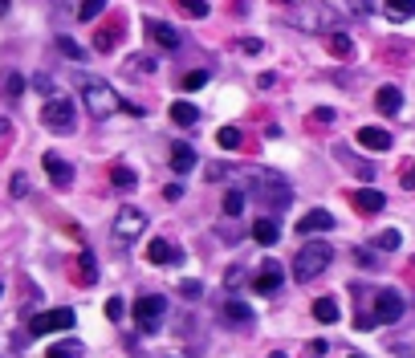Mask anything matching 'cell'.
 Returning a JSON list of instances; mask_svg holds the SVG:
<instances>
[{
	"label": "cell",
	"mask_w": 415,
	"mask_h": 358,
	"mask_svg": "<svg viewBox=\"0 0 415 358\" xmlns=\"http://www.w3.org/2000/svg\"><path fill=\"white\" fill-rule=\"evenodd\" d=\"M82 102L94 118H110L115 110H127V106H131V102L118 98V90L110 81H102V78H82Z\"/></svg>",
	"instance_id": "6da1fadb"
},
{
	"label": "cell",
	"mask_w": 415,
	"mask_h": 358,
	"mask_svg": "<svg viewBox=\"0 0 415 358\" xmlns=\"http://www.w3.org/2000/svg\"><path fill=\"white\" fill-rule=\"evenodd\" d=\"M289 21L305 33H326L338 25V8L334 4H293L289 8Z\"/></svg>",
	"instance_id": "7a4b0ae2"
},
{
	"label": "cell",
	"mask_w": 415,
	"mask_h": 358,
	"mask_svg": "<svg viewBox=\"0 0 415 358\" xmlns=\"http://www.w3.org/2000/svg\"><path fill=\"white\" fill-rule=\"evenodd\" d=\"M330 260H334L330 244H326V241H310L298 257H293V277H298V281H314V277L322 273Z\"/></svg>",
	"instance_id": "3957f363"
},
{
	"label": "cell",
	"mask_w": 415,
	"mask_h": 358,
	"mask_svg": "<svg viewBox=\"0 0 415 358\" xmlns=\"http://www.w3.org/2000/svg\"><path fill=\"white\" fill-rule=\"evenodd\" d=\"M252 192L261 195V204L285 208V204L293 200V183H289L281 171H257V175H252Z\"/></svg>",
	"instance_id": "277c9868"
},
{
	"label": "cell",
	"mask_w": 415,
	"mask_h": 358,
	"mask_svg": "<svg viewBox=\"0 0 415 358\" xmlns=\"http://www.w3.org/2000/svg\"><path fill=\"white\" fill-rule=\"evenodd\" d=\"M41 122L57 134H66V130L78 127V110H74V102L69 98H49L45 106H41Z\"/></svg>",
	"instance_id": "5b68a950"
},
{
	"label": "cell",
	"mask_w": 415,
	"mask_h": 358,
	"mask_svg": "<svg viewBox=\"0 0 415 358\" xmlns=\"http://www.w3.org/2000/svg\"><path fill=\"white\" fill-rule=\"evenodd\" d=\"M163 313H167V301L159 297V293H147V297H139V301H134V322H139L143 334H151L155 325L163 322Z\"/></svg>",
	"instance_id": "8992f818"
},
{
	"label": "cell",
	"mask_w": 415,
	"mask_h": 358,
	"mask_svg": "<svg viewBox=\"0 0 415 358\" xmlns=\"http://www.w3.org/2000/svg\"><path fill=\"white\" fill-rule=\"evenodd\" d=\"M74 330V309H45L29 322V334H66Z\"/></svg>",
	"instance_id": "52a82bcc"
},
{
	"label": "cell",
	"mask_w": 415,
	"mask_h": 358,
	"mask_svg": "<svg viewBox=\"0 0 415 358\" xmlns=\"http://www.w3.org/2000/svg\"><path fill=\"white\" fill-rule=\"evenodd\" d=\"M143 228H147V216L139 208H122L115 216V241H134V236H143Z\"/></svg>",
	"instance_id": "ba28073f"
},
{
	"label": "cell",
	"mask_w": 415,
	"mask_h": 358,
	"mask_svg": "<svg viewBox=\"0 0 415 358\" xmlns=\"http://www.w3.org/2000/svg\"><path fill=\"white\" fill-rule=\"evenodd\" d=\"M375 322H399L403 318V297H399L395 289H382L379 297H375V313H370Z\"/></svg>",
	"instance_id": "9c48e42d"
},
{
	"label": "cell",
	"mask_w": 415,
	"mask_h": 358,
	"mask_svg": "<svg viewBox=\"0 0 415 358\" xmlns=\"http://www.w3.org/2000/svg\"><path fill=\"white\" fill-rule=\"evenodd\" d=\"M147 37L155 41L159 49H167V53H175V49L183 45V37L175 25H163V21H147Z\"/></svg>",
	"instance_id": "30bf717a"
},
{
	"label": "cell",
	"mask_w": 415,
	"mask_h": 358,
	"mask_svg": "<svg viewBox=\"0 0 415 358\" xmlns=\"http://www.w3.org/2000/svg\"><path fill=\"white\" fill-rule=\"evenodd\" d=\"M281 281H285L281 265H277V260H265V265H261V273L252 277V289H257V293H277V289H281Z\"/></svg>",
	"instance_id": "8fae6325"
},
{
	"label": "cell",
	"mask_w": 415,
	"mask_h": 358,
	"mask_svg": "<svg viewBox=\"0 0 415 358\" xmlns=\"http://www.w3.org/2000/svg\"><path fill=\"white\" fill-rule=\"evenodd\" d=\"M330 228H334V216L326 208L305 212V216L298 220V232H301V236H310V232H330Z\"/></svg>",
	"instance_id": "7c38bea8"
},
{
	"label": "cell",
	"mask_w": 415,
	"mask_h": 358,
	"mask_svg": "<svg viewBox=\"0 0 415 358\" xmlns=\"http://www.w3.org/2000/svg\"><path fill=\"white\" fill-rule=\"evenodd\" d=\"M45 171H49V183L53 187H69L74 183V171H69V163L57 155V151H49L45 155Z\"/></svg>",
	"instance_id": "4fadbf2b"
},
{
	"label": "cell",
	"mask_w": 415,
	"mask_h": 358,
	"mask_svg": "<svg viewBox=\"0 0 415 358\" xmlns=\"http://www.w3.org/2000/svg\"><path fill=\"white\" fill-rule=\"evenodd\" d=\"M147 260H151V265H180L183 253L171 241H151L147 244Z\"/></svg>",
	"instance_id": "5bb4252c"
},
{
	"label": "cell",
	"mask_w": 415,
	"mask_h": 358,
	"mask_svg": "<svg viewBox=\"0 0 415 358\" xmlns=\"http://www.w3.org/2000/svg\"><path fill=\"white\" fill-rule=\"evenodd\" d=\"M350 200H354V212H363V216H375V212H382V204H387V195L375 192V187H363V192H354Z\"/></svg>",
	"instance_id": "9a60e30c"
},
{
	"label": "cell",
	"mask_w": 415,
	"mask_h": 358,
	"mask_svg": "<svg viewBox=\"0 0 415 358\" xmlns=\"http://www.w3.org/2000/svg\"><path fill=\"white\" fill-rule=\"evenodd\" d=\"M358 146H366V151H391V134L382 127H363L358 130Z\"/></svg>",
	"instance_id": "2e32d148"
},
{
	"label": "cell",
	"mask_w": 415,
	"mask_h": 358,
	"mask_svg": "<svg viewBox=\"0 0 415 358\" xmlns=\"http://www.w3.org/2000/svg\"><path fill=\"white\" fill-rule=\"evenodd\" d=\"M196 167V151L187 143H171V171H180V175H187Z\"/></svg>",
	"instance_id": "e0dca14e"
},
{
	"label": "cell",
	"mask_w": 415,
	"mask_h": 358,
	"mask_svg": "<svg viewBox=\"0 0 415 358\" xmlns=\"http://www.w3.org/2000/svg\"><path fill=\"white\" fill-rule=\"evenodd\" d=\"M375 106H379V114H399V106H403V94H399V86H379V94H375Z\"/></svg>",
	"instance_id": "ac0fdd59"
},
{
	"label": "cell",
	"mask_w": 415,
	"mask_h": 358,
	"mask_svg": "<svg viewBox=\"0 0 415 358\" xmlns=\"http://www.w3.org/2000/svg\"><path fill=\"white\" fill-rule=\"evenodd\" d=\"M252 241H257V244H277V241H281V228H277V220L261 216V220L252 224Z\"/></svg>",
	"instance_id": "d6986e66"
},
{
	"label": "cell",
	"mask_w": 415,
	"mask_h": 358,
	"mask_svg": "<svg viewBox=\"0 0 415 358\" xmlns=\"http://www.w3.org/2000/svg\"><path fill=\"white\" fill-rule=\"evenodd\" d=\"M196 118H199V110L192 102H175V106H171V122H175V127H196Z\"/></svg>",
	"instance_id": "ffe728a7"
},
{
	"label": "cell",
	"mask_w": 415,
	"mask_h": 358,
	"mask_svg": "<svg viewBox=\"0 0 415 358\" xmlns=\"http://www.w3.org/2000/svg\"><path fill=\"white\" fill-rule=\"evenodd\" d=\"M224 318H228V322L249 325L252 322V306H245V301H233V297H228V301H224Z\"/></svg>",
	"instance_id": "44dd1931"
},
{
	"label": "cell",
	"mask_w": 415,
	"mask_h": 358,
	"mask_svg": "<svg viewBox=\"0 0 415 358\" xmlns=\"http://www.w3.org/2000/svg\"><path fill=\"white\" fill-rule=\"evenodd\" d=\"M220 208H224V216H240V212H245V192H240V187H228L224 200H220Z\"/></svg>",
	"instance_id": "7402d4cb"
},
{
	"label": "cell",
	"mask_w": 415,
	"mask_h": 358,
	"mask_svg": "<svg viewBox=\"0 0 415 358\" xmlns=\"http://www.w3.org/2000/svg\"><path fill=\"white\" fill-rule=\"evenodd\" d=\"M326 49H330L334 57H350V49H354V45H350V37H346V33H338V29H334L330 37H326Z\"/></svg>",
	"instance_id": "603a6c76"
},
{
	"label": "cell",
	"mask_w": 415,
	"mask_h": 358,
	"mask_svg": "<svg viewBox=\"0 0 415 358\" xmlns=\"http://www.w3.org/2000/svg\"><path fill=\"white\" fill-rule=\"evenodd\" d=\"M127 74H143L147 78V74H155V62H151L147 53H131L127 57Z\"/></svg>",
	"instance_id": "cb8c5ba5"
},
{
	"label": "cell",
	"mask_w": 415,
	"mask_h": 358,
	"mask_svg": "<svg viewBox=\"0 0 415 358\" xmlns=\"http://www.w3.org/2000/svg\"><path fill=\"white\" fill-rule=\"evenodd\" d=\"M399 244H403V236H399V228H382L379 236H375V248H382V253H395Z\"/></svg>",
	"instance_id": "d4e9b609"
},
{
	"label": "cell",
	"mask_w": 415,
	"mask_h": 358,
	"mask_svg": "<svg viewBox=\"0 0 415 358\" xmlns=\"http://www.w3.org/2000/svg\"><path fill=\"white\" fill-rule=\"evenodd\" d=\"M314 318H317V322H326V325L338 322V306H334L330 297H317V301H314Z\"/></svg>",
	"instance_id": "484cf974"
},
{
	"label": "cell",
	"mask_w": 415,
	"mask_h": 358,
	"mask_svg": "<svg viewBox=\"0 0 415 358\" xmlns=\"http://www.w3.org/2000/svg\"><path fill=\"white\" fill-rule=\"evenodd\" d=\"M45 358H82V346L78 342H53L45 350Z\"/></svg>",
	"instance_id": "4316f807"
},
{
	"label": "cell",
	"mask_w": 415,
	"mask_h": 358,
	"mask_svg": "<svg viewBox=\"0 0 415 358\" xmlns=\"http://www.w3.org/2000/svg\"><path fill=\"white\" fill-rule=\"evenodd\" d=\"M94 277H98L94 257H90V253H82V257H78V285H94Z\"/></svg>",
	"instance_id": "83f0119b"
},
{
	"label": "cell",
	"mask_w": 415,
	"mask_h": 358,
	"mask_svg": "<svg viewBox=\"0 0 415 358\" xmlns=\"http://www.w3.org/2000/svg\"><path fill=\"white\" fill-rule=\"evenodd\" d=\"M382 8L395 16V21H407V16H415V0H387Z\"/></svg>",
	"instance_id": "f1b7e54d"
},
{
	"label": "cell",
	"mask_w": 415,
	"mask_h": 358,
	"mask_svg": "<svg viewBox=\"0 0 415 358\" xmlns=\"http://www.w3.org/2000/svg\"><path fill=\"white\" fill-rule=\"evenodd\" d=\"M216 143L224 146V151H236V146H240V130H236V127H220L216 130Z\"/></svg>",
	"instance_id": "f546056e"
},
{
	"label": "cell",
	"mask_w": 415,
	"mask_h": 358,
	"mask_svg": "<svg viewBox=\"0 0 415 358\" xmlns=\"http://www.w3.org/2000/svg\"><path fill=\"white\" fill-rule=\"evenodd\" d=\"M208 8H212V4H208V0H180V13L183 16H208Z\"/></svg>",
	"instance_id": "4dcf8cb0"
},
{
	"label": "cell",
	"mask_w": 415,
	"mask_h": 358,
	"mask_svg": "<svg viewBox=\"0 0 415 358\" xmlns=\"http://www.w3.org/2000/svg\"><path fill=\"white\" fill-rule=\"evenodd\" d=\"M110 183H115V187H134V171L118 163V167H110Z\"/></svg>",
	"instance_id": "1f68e13d"
},
{
	"label": "cell",
	"mask_w": 415,
	"mask_h": 358,
	"mask_svg": "<svg viewBox=\"0 0 415 358\" xmlns=\"http://www.w3.org/2000/svg\"><path fill=\"white\" fill-rule=\"evenodd\" d=\"M57 49H62V53H66V57H74V62H82V57H86V49L78 45V41H74V37H57Z\"/></svg>",
	"instance_id": "d6a6232c"
},
{
	"label": "cell",
	"mask_w": 415,
	"mask_h": 358,
	"mask_svg": "<svg viewBox=\"0 0 415 358\" xmlns=\"http://www.w3.org/2000/svg\"><path fill=\"white\" fill-rule=\"evenodd\" d=\"M102 8H106L102 0H86V4H78V21H98Z\"/></svg>",
	"instance_id": "836d02e7"
},
{
	"label": "cell",
	"mask_w": 415,
	"mask_h": 358,
	"mask_svg": "<svg viewBox=\"0 0 415 358\" xmlns=\"http://www.w3.org/2000/svg\"><path fill=\"white\" fill-rule=\"evenodd\" d=\"M21 90H25V78H21V74H4V94L21 98Z\"/></svg>",
	"instance_id": "e575fe53"
},
{
	"label": "cell",
	"mask_w": 415,
	"mask_h": 358,
	"mask_svg": "<svg viewBox=\"0 0 415 358\" xmlns=\"http://www.w3.org/2000/svg\"><path fill=\"white\" fill-rule=\"evenodd\" d=\"M199 86H208V74H204V69H192V74H183V90H199Z\"/></svg>",
	"instance_id": "d590c367"
},
{
	"label": "cell",
	"mask_w": 415,
	"mask_h": 358,
	"mask_svg": "<svg viewBox=\"0 0 415 358\" xmlns=\"http://www.w3.org/2000/svg\"><path fill=\"white\" fill-rule=\"evenodd\" d=\"M122 313H127V306H122V297H110V301H106V318H110V322H118Z\"/></svg>",
	"instance_id": "8d00e7d4"
},
{
	"label": "cell",
	"mask_w": 415,
	"mask_h": 358,
	"mask_svg": "<svg viewBox=\"0 0 415 358\" xmlns=\"http://www.w3.org/2000/svg\"><path fill=\"white\" fill-rule=\"evenodd\" d=\"M180 293H183V297H199L204 285H199V281H180Z\"/></svg>",
	"instance_id": "74e56055"
},
{
	"label": "cell",
	"mask_w": 415,
	"mask_h": 358,
	"mask_svg": "<svg viewBox=\"0 0 415 358\" xmlns=\"http://www.w3.org/2000/svg\"><path fill=\"white\" fill-rule=\"evenodd\" d=\"M399 179H403V187L411 192V187H415V163H407V167H403V175H399Z\"/></svg>",
	"instance_id": "f35d334b"
},
{
	"label": "cell",
	"mask_w": 415,
	"mask_h": 358,
	"mask_svg": "<svg viewBox=\"0 0 415 358\" xmlns=\"http://www.w3.org/2000/svg\"><path fill=\"white\" fill-rule=\"evenodd\" d=\"M208 179H224V163H208V171H204Z\"/></svg>",
	"instance_id": "ab89813d"
},
{
	"label": "cell",
	"mask_w": 415,
	"mask_h": 358,
	"mask_svg": "<svg viewBox=\"0 0 415 358\" xmlns=\"http://www.w3.org/2000/svg\"><path fill=\"white\" fill-rule=\"evenodd\" d=\"M25 192H29V179L17 175V179H13V195H25Z\"/></svg>",
	"instance_id": "60d3db41"
},
{
	"label": "cell",
	"mask_w": 415,
	"mask_h": 358,
	"mask_svg": "<svg viewBox=\"0 0 415 358\" xmlns=\"http://www.w3.org/2000/svg\"><path fill=\"white\" fill-rule=\"evenodd\" d=\"M8 134H13V122H8V118H0V143H4Z\"/></svg>",
	"instance_id": "b9f144b4"
},
{
	"label": "cell",
	"mask_w": 415,
	"mask_h": 358,
	"mask_svg": "<svg viewBox=\"0 0 415 358\" xmlns=\"http://www.w3.org/2000/svg\"><path fill=\"white\" fill-rule=\"evenodd\" d=\"M269 358H285V354H269Z\"/></svg>",
	"instance_id": "7bdbcfd3"
},
{
	"label": "cell",
	"mask_w": 415,
	"mask_h": 358,
	"mask_svg": "<svg viewBox=\"0 0 415 358\" xmlns=\"http://www.w3.org/2000/svg\"><path fill=\"white\" fill-rule=\"evenodd\" d=\"M350 358H363V354H350Z\"/></svg>",
	"instance_id": "ee69618b"
},
{
	"label": "cell",
	"mask_w": 415,
	"mask_h": 358,
	"mask_svg": "<svg viewBox=\"0 0 415 358\" xmlns=\"http://www.w3.org/2000/svg\"><path fill=\"white\" fill-rule=\"evenodd\" d=\"M0 293H4V285H0Z\"/></svg>",
	"instance_id": "f6af8a7d"
}]
</instances>
